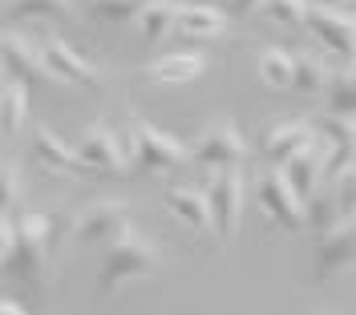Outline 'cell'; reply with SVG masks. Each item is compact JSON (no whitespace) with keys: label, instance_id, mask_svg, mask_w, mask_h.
Listing matches in <instances>:
<instances>
[{"label":"cell","instance_id":"cell-1","mask_svg":"<svg viewBox=\"0 0 356 315\" xmlns=\"http://www.w3.org/2000/svg\"><path fill=\"white\" fill-rule=\"evenodd\" d=\"M154 263H158L154 243L134 239V230H126V235H122V239H113L110 250H106L102 271H97V283H102V291H118L122 283L150 275V271H154Z\"/></svg>","mask_w":356,"mask_h":315},{"label":"cell","instance_id":"cell-6","mask_svg":"<svg viewBox=\"0 0 356 315\" xmlns=\"http://www.w3.org/2000/svg\"><path fill=\"white\" fill-rule=\"evenodd\" d=\"M0 69H4L8 81H21L29 90L53 81L49 69H44V61H41V53L29 45L24 37H17V33H4V37H0Z\"/></svg>","mask_w":356,"mask_h":315},{"label":"cell","instance_id":"cell-13","mask_svg":"<svg viewBox=\"0 0 356 315\" xmlns=\"http://www.w3.org/2000/svg\"><path fill=\"white\" fill-rule=\"evenodd\" d=\"M175 28L186 33V37H199V41H211V37H222L227 33V12L211 0H195L186 8H175Z\"/></svg>","mask_w":356,"mask_h":315},{"label":"cell","instance_id":"cell-29","mask_svg":"<svg viewBox=\"0 0 356 315\" xmlns=\"http://www.w3.org/2000/svg\"><path fill=\"white\" fill-rule=\"evenodd\" d=\"M344 170H353V142H340L332 146V154L320 158V178H336Z\"/></svg>","mask_w":356,"mask_h":315},{"label":"cell","instance_id":"cell-12","mask_svg":"<svg viewBox=\"0 0 356 315\" xmlns=\"http://www.w3.org/2000/svg\"><path fill=\"white\" fill-rule=\"evenodd\" d=\"M4 271L8 275H17L21 283H41L44 275V239H33V235H24L13 226V250H8V259H4Z\"/></svg>","mask_w":356,"mask_h":315},{"label":"cell","instance_id":"cell-25","mask_svg":"<svg viewBox=\"0 0 356 315\" xmlns=\"http://www.w3.org/2000/svg\"><path fill=\"white\" fill-rule=\"evenodd\" d=\"M142 0H89V17L102 24H126L138 17Z\"/></svg>","mask_w":356,"mask_h":315},{"label":"cell","instance_id":"cell-19","mask_svg":"<svg viewBox=\"0 0 356 315\" xmlns=\"http://www.w3.org/2000/svg\"><path fill=\"white\" fill-rule=\"evenodd\" d=\"M69 0H8L4 21H69Z\"/></svg>","mask_w":356,"mask_h":315},{"label":"cell","instance_id":"cell-5","mask_svg":"<svg viewBox=\"0 0 356 315\" xmlns=\"http://www.w3.org/2000/svg\"><path fill=\"white\" fill-rule=\"evenodd\" d=\"M255 203H259V210H264L271 223L284 226V230H300V226H304V206H300V198L288 190V182H284L280 170H267L264 178H259Z\"/></svg>","mask_w":356,"mask_h":315},{"label":"cell","instance_id":"cell-36","mask_svg":"<svg viewBox=\"0 0 356 315\" xmlns=\"http://www.w3.org/2000/svg\"><path fill=\"white\" fill-rule=\"evenodd\" d=\"M81 4H89V0H81Z\"/></svg>","mask_w":356,"mask_h":315},{"label":"cell","instance_id":"cell-23","mask_svg":"<svg viewBox=\"0 0 356 315\" xmlns=\"http://www.w3.org/2000/svg\"><path fill=\"white\" fill-rule=\"evenodd\" d=\"M259 81L267 90H288L291 85V57L284 49H264L259 53Z\"/></svg>","mask_w":356,"mask_h":315},{"label":"cell","instance_id":"cell-14","mask_svg":"<svg viewBox=\"0 0 356 315\" xmlns=\"http://www.w3.org/2000/svg\"><path fill=\"white\" fill-rule=\"evenodd\" d=\"M353 255H356V230H353V219L336 223L324 230V243H320V275H332V271H344L353 267Z\"/></svg>","mask_w":356,"mask_h":315},{"label":"cell","instance_id":"cell-2","mask_svg":"<svg viewBox=\"0 0 356 315\" xmlns=\"http://www.w3.org/2000/svg\"><path fill=\"white\" fill-rule=\"evenodd\" d=\"M134 154H130V170L126 174H166V170H178L186 162V146L178 137L162 134L150 121H134Z\"/></svg>","mask_w":356,"mask_h":315},{"label":"cell","instance_id":"cell-32","mask_svg":"<svg viewBox=\"0 0 356 315\" xmlns=\"http://www.w3.org/2000/svg\"><path fill=\"white\" fill-rule=\"evenodd\" d=\"M255 8H259V0H227V4H222L227 17H247V12H255Z\"/></svg>","mask_w":356,"mask_h":315},{"label":"cell","instance_id":"cell-22","mask_svg":"<svg viewBox=\"0 0 356 315\" xmlns=\"http://www.w3.org/2000/svg\"><path fill=\"white\" fill-rule=\"evenodd\" d=\"M324 110L336 113V117H353V105H356V81H353V69L344 73H328L324 81Z\"/></svg>","mask_w":356,"mask_h":315},{"label":"cell","instance_id":"cell-31","mask_svg":"<svg viewBox=\"0 0 356 315\" xmlns=\"http://www.w3.org/2000/svg\"><path fill=\"white\" fill-rule=\"evenodd\" d=\"M8 250H13V219H8V210L0 214V267H4V259H8Z\"/></svg>","mask_w":356,"mask_h":315},{"label":"cell","instance_id":"cell-17","mask_svg":"<svg viewBox=\"0 0 356 315\" xmlns=\"http://www.w3.org/2000/svg\"><path fill=\"white\" fill-rule=\"evenodd\" d=\"M166 210L178 223L195 226V230H211V210H207V194L191 190V186H170L166 190Z\"/></svg>","mask_w":356,"mask_h":315},{"label":"cell","instance_id":"cell-33","mask_svg":"<svg viewBox=\"0 0 356 315\" xmlns=\"http://www.w3.org/2000/svg\"><path fill=\"white\" fill-rule=\"evenodd\" d=\"M0 315H24V303H17V299H0Z\"/></svg>","mask_w":356,"mask_h":315},{"label":"cell","instance_id":"cell-11","mask_svg":"<svg viewBox=\"0 0 356 315\" xmlns=\"http://www.w3.org/2000/svg\"><path fill=\"white\" fill-rule=\"evenodd\" d=\"M320 158H324V146L312 137L308 146H300V150L280 166V174H284V182H288V190L300 198V206H304L308 194H316V182H320Z\"/></svg>","mask_w":356,"mask_h":315},{"label":"cell","instance_id":"cell-28","mask_svg":"<svg viewBox=\"0 0 356 315\" xmlns=\"http://www.w3.org/2000/svg\"><path fill=\"white\" fill-rule=\"evenodd\" d=\"M304 206H308V226H316L320 235H324L328 226L340 223V206H336L332 198H316V194H308V198H304Z\"/></svg>","mask_w":356,"mask_h":315},{"label":"cell","instance_id":"cell-7","mask_svg":"<svg viewBox=\"0 0 356 315\" xmlns=\"http://www.w3.org/2000/svg\"><path fill=\"white\" fill-rule=\"evenodd\" d=\"M41 61H44V69H49V77H53V81L86 85V90H97V85H102V73L89 65L81 53H73L65 41H57V37H53V41H44Z\"/></svg>","mask_w":356,"mask_h":315},{"label":"cell","instance_id":"cell-24","mask_svg":"<svg viewBox=\"0 0 356 315\" xmlns=\"http://www.w3.org/2000/svg\"><path fill=\"white\" fill-rule=\"evenodd\" d=\"M324 81H328V69L320 65L316 57H308V53L291 57V90H300V93H320V90H324Z\"/></svg>","mask_w":356,"mask_h":315},{"label":"cell","instance_id":"cell-20","mask_svg":"<svg viewBox=\"0 0 356 315\" xmlns=\"http://www.w3.org/2000/svg\"><path fill=\"white\" fill-rule=\"evenodd\" d=\"M134 21L142 24V37H146V45H158L166 33H175V4L170 0H142V8H138V17Z\"/></svg>","mask_w":356,"mask_h":315},{"label":"cell","instance_id":"cell-27","mask_svg":"<svg viewBox=\"0 0 356 315\" xmlns=\"http://www.w3.org/2000/svg\"><path fill=\"white\" fill-rule=\"evenodd\" d=\"M312 134H324V146H340V142H353V117H336V113H324Z\"/></svg>","mask_w":356,"mask_h":315},{"label":"cell","instance_id":"cell-34","mask_svg":"<svg viewBox=\"0 0 356 315\" xmlns=\"http://www.w3.org/2000/svg\"><path fill=\"white\" fill-rule=\"evenodd\" d=\"M316 4H324V8H348L353 0H316Z\"/></svg>","mask_w":356,"mask_h":315},{"label":"cell","instance_id":"cell-21","mask_svg":"<svg viewBox=\"0 0 356 315\" xmlns=\"http://www.w3.org/2000/svg\"><path fill=\"white\" fill-rule=\"evenodd\" d=\"M24 113H29V85L4 81V93H0V134H21Z\"/></svg>","mask_w":356,"mask_h":315},{"label":"cell","instance_id":"cell-16","mask_svg":"<svg viewBox=\"0 0 356 315\" xmlns=\"http://www.w3.org/2000/svg\"><path fill=\"white\" fill-rule=\"evenodd\" d=\"M312 126H304V121H288V126H275V130H267L264 134V158L271 162V166H284L300 146H308L312 142Z\"/></svg>","mask_w":356,"mask_h":315},{"label":"cell","instance_id":"cell-10","mask_svg":"<svg viewBox=\"0 0 356 315\" xmlns=\"http://www.w3.org/2000/svg\"><path fill=\"white\" fill-rule=\"evenodd\" d=\"M73 154L81 162V170H89V174H126V162H122L118 146H113V134L102 130V126H89Z\"/></svg>","mask_w":356,"mask_h":315},{"label":"cell","instance_id":"cell-15","mask_svg":"<svg viewBox=\"0 0 356 315\" xmlns=\"http://www.w3.org/2000/svg\"><path fill=\"white\" fill-rule=\"evenodd\" d=\"M33 158H37L41 166H49V170H57V174H86L81 162H77V154H73L53 130H44V126L33 130Z\"/></svg>","mask_w":356,"mask_h":315},{"label":"cell","instance_id":"cell-26","mask_svg":"<svg viewBox=\"0 0 356 315\" xmlns=\"http://www.w3.org/2000/svg\"><path fill=\"white\" fill-rule=\"evenodd\" d=\"M304 0H259V8L255 12H264L267 21L284 24V28H296V24H304Z\"/></svg>","mask_w":356,"mask_h":315},{"label":"cell","instance_id":"cell-35","mask_svg":"<svg viewBox=\"0 0 356 315\" xmlns=\"http://www.w3.org/2000/svg\"><path fill=\"white\" fill-rule=\"evenodd\" d=\"M4 81H8V77H4V69H0V93H4Z\"/></svg>","mask_w":356,"mask_h":315},{"label":"cell","instance_id":"cell-30","mask_svg":"<svg viewBox=\"0 0 356 315\" xmlns=\"http://www.w3.org/2000/svg\"><path fill=\"white\" fill-rule=\"evenodd\" d=\"M13 203H17V178H13L8 166H0V214H4Z\"/></svg>","mask_w":356,"mask_h":315},{"label":"cell","instance_id":"cell-8","mask_svg":"<svg viewBox=\"0 0 356 315\" xmlns=\"http://www.w3.org/2000/svg\"><path fill=\"white\" fill-rule=\"evenodd\" d=\"M304 24H308V33L324 49H332V53H340V57H353V41H356L353 12H336V8H304Z\"/></svg>","mask_w":356,"mask_h":315},{"label":"cell","instance_id":"cell-18","mask_svg":"<svg viewBox=\"0 0 356 315\" xmlns=\"http://www.w3.org/2000/svg\"><path fill=\"white\" fill-rule=\"evenodd\" d=\"M202 69H207V61H202L199 53H170V57L154 61L146 73H150V81H158V85H186V81L199 77Z\"/></svg>","mask_w":356,"mask_h":315},{"label":"cell","instance_id":"cell-4","mask_svg":"<svg viewBox=\"0 0 356 315\" xmlns=\"http://www.w3.org/2000/svg\"><path fill=\"white\" fill-rule=\"evenodd\" d=\"M186 158L195 166H202V170H222V166H243L247 146L231 121H215L211 130H202L195 150H186Z\"/></svg>","mask_w":356,"mask_h":315},{"label":"cell","instance_id":"cell-3","mask_svg":"<svg viewBox=\"0 0 356 315\" xmlns=\"http://www.w3.org/2000/svg\"><path fill=\"white\" fill-rule=\"evenodd\" d=\"M207 210H211V226L219 230V239H235L239 219H243V174L239 166H222L207 186Z\"/></svg>","mask_w":356,"mask_h":315},{"label":"cell","instance_id":"cell-9","mask_svg":"<svg viewBox=\"0 0 356 315\" xmlns=\"http://www.w3.org/2000/svg\"><path fill=\"white\" fill-rule=\"evenodd\" d=\"M130 230V206L126 203H97L89 206L77 223V239L81 243H113Z\"/></svg>","mask_w":356,"mask_h":315}]
</instances>
